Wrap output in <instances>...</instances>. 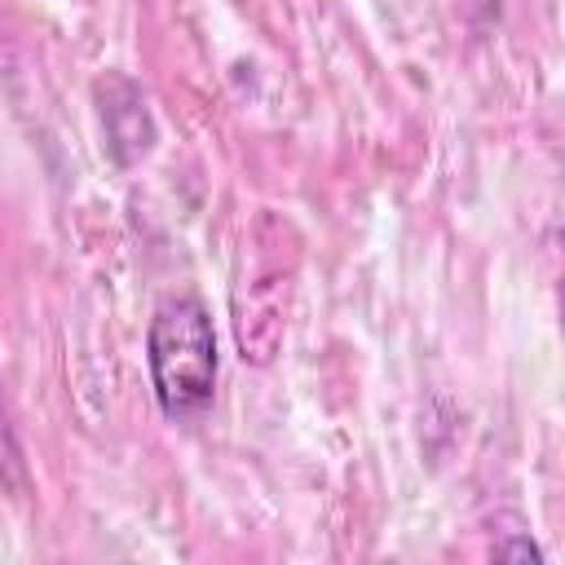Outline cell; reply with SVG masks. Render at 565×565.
Returning <instances> with one entry per match:
<instances>
[{
	"mask_svg": "<svg viewBox=\"0 0 565 565\" xmlns=\"http://www.w3.org/2000/svg\"><path fill=\"white\" fill-rule=\"evenodd\" d=\"M499 556H530V561H539V547L534 543H512V547H499Z\"/></svg>",
	"mask_w": 565,
	"mask_h": 565,
	"instance_id": "obj_3",
	"label": "cell"
},
{
	"mask_svg": "<svg viewBox=\"0 0 565 565\" xmlns=\"http://www.w3.org/2000/svg\"><path fill=\"white\" fill-rule=\"evenodd\" d=\"M13 468H18V446H13V437H9V424H4V406H0V481H4Z\"/></svg>",
	"mask_w": 565,
	"mask_h": 565,
	"instance_id": "obj_2",
	"label": "cell"
},
{
	"mask_svg": "<svg viewBox=\"0 0 565 565\" xmlns=\"http://www.w3.org/2000/svg\"><path fill=\"white\" fill-rule=\"evenodd\" d=\"M146 366L154 402L168 419H190L216 388V331L194 291L163 296L146 327Z\"/></svg>",
	"mask_w": 565,
	"mask_h": 565,
	"instance_id": "obj_1",
	"label": "cell"
}]
</instances>
